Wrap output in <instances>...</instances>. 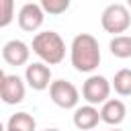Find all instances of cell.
I'll return each instance as SVG.
<instances>
[{
    "instance_id": "3957f363",
    "label": "cell",
    "mask_w": 131,
    "mask_h": 131,
    "mask_svg": "<svg viewBox=\"0 0 131 131\" xmlns=\"http://www.w3.org/2000/svg\"><path fill=\"white\" fill-rule=\"evenodd\" d=\"M100 25L106 33H111L113 37H119L123 35L129 27H131V12L127 8V4H121V2H115V4H108L102 14H100Z\"/></svg>"
},
{
    "instance_id": "9a60e30c",
    "label": "cell",
    "mask_w": 131,
    "mask_h": 131,
    "mask_svg": "<svg viewBox=\"0 0 131 131\" xmlns=\"http://www.w3.org/2000/svg\"><path fill=\"white\" fill-rule=\"evenodd\" d=\"M41 8H43V12H49V14L57 16V14H63L70 8V0H43Z\"/></svg>"
},
{
    "instance_id": "ba28073f",
    "label": "cell",
    "mask_w": 131,
    "mask_h": 131,
    "mask_svg": "<svg viewBox=\"0 0 131 131\" xmlns=\"http://www.w3.org/2000/svg\"><path fill=\"white\" fill-rule=\"evenodd\" d=\"M25 82L33 88V90H37V92H41V90H47L49 86H51V68L47 66V63H43V61H33V63H29L27 68H25Z\"/></svg>"
},
{
    "instance_id": "30bf717a",
    "label": "cell",
    "mask_w": 131,
    "mask_h": 131,
    "mask_svg": "<svg viewBox=\"0 0 131 131\" xmlns=\"http://www.w3.org/2000/svg\"><path fill=\"white\" fill-rule=\"evenodd\" d=\"M72 121H74L76 129H80V131H92V129L98 125V121H102V119H100V111H98L96 106H92V104H82V106H78V108L74 111Z\"/></svg>"
},
{
    "instance_id": "4fadbf2b",
    "label": "cell",
    "mask_w": 131,
    "mask_h": 131,
    "mask_svg": "<svg viewBox=\"0 0 131 131\" xmlns=\"http://www.w3.org/2000/svg\"><path fill=\"white\" fill-rule=\"evenodd\" d=\"M108 49L115 57L119 59H127L131 57V37L129 35H119V37H113L111 43H108Z\"/></svg>"
},
{
    "instance_id": "8992f818",
    "label": "cell",
    "mask_w": 131,
    "mask_h": 131,
    "mask_svg": "<svg viewBox=\"0 0 131 131\" xmlns=\"http://www.w3.org/2000/svg\"><path fill=\"white\" fill-rule=\"evenodd\" d=\"M27 86L25 80L16 74H0V96L4 104H18L25 100Z\"/></svg>"
},
{
    "instance_id": "9c48e42d",
    "label": "cell",
    "mask_w": 131,
    "mask_h": 131,
    "mask_svg": "<svg viewBox=\"0 0 131 131\" xmlns=\"http://www.w3.org/2000/svg\"><path fill=\"white\" fill-rule=\"evenodd\" d=\"M29 57H31V47L20 39H10L2 47V59L8 66H25L29 63Z\"/></svg>"
},
{
    "instance_id": "7c38bea8",
    "label": "cell",
    "mask_w": 131,
    "mask_h": 131,
    "mask_svg": "<svg viewBox=\"0 0 131 131\" xmlns=\"http://www.w3.org/2000/svg\"><path fill=\"white\" fill-rule=\"evenodd\" d=\"M35 129H37L35 117L25 113V111L10 115V119L6 123V131H35Z\"/></svg>"
},
{
    "instance_id": "5b68a950",
    "label": "cell",
    "mask_w": 131,
    "mask_h": 131,
    "mask_svg": "<svg viewBox=\"0 0 131 131\" xmlns=\"http://www.w3.org/2000/svg\"><path fill=\"white\" fill-rule=\"evenodd\" d=\"M49 96H51V100H53V104H57L59 108H78V100H80V92H78V88L72 84V82H68V80H63V78H59V80H53L51 82V86H49Z\"/></svg>"
},
{
    "instance_id": "8fae6325",
    "label": "cell",
    "mask_w": 131,
    "mask_h": 131,
    "mask_svg": "<svg viewBox=\"0 0 131 131\" xmlns=\"http://www.w3.org/2000/svg\"><path fill=\"white\" fill-rule=\"evenodd\" d=\"M125 117H127V106H125V102L119 100V98H108V100L100 106V119H102L106 125L117 127V125H121V123L125 121Z\"/></svg>"
},
{
    "instance_id": "6da1fadb",
    "label": "cell",
    "mask_w": 131,
    "mask_h": 131,
    "mask_svg": "<svg viewBox=\"0 0 131 131\" xmlns=\"http://www.w3.org/2000/svg\"><path fill=\"white\" fill-rule=\"evenodd\" d=\"M70 61L76 72L92 74L100 66V47L96 37H92L90 33L76 35L70 45Z\"/></svg>"
},
{
    "instance_id": "277c9868",
    "label": "cell",
    "mask_w": 131,
    "mask_h": 131,
    "mask_svg": "<svg viewBox=\"0 0 131 131\" xmlns=\"http://www.w3.org/2000/svg\"><path fill=\"white\" fill-rule=\"evenodd\" d=\"M111 88H113V84H111L104 76L92 74V76H88L86 82L82 84V96H84V100H86L88 104H92V106L104 104V102L108 100V96H111Z\"/></svg>"
},
{
    "instance_id": "5bb4252c",
    "label": "cell",
    "mask_w": 131,
    "mask_h": 131,
    "mask_svg": "<svg viewBox=\"0 0 131 131\" xmlns=\"http://www.w3.org/2000/svg\"><path fill=\"white\" fill-rule=\"evenodd\" d=\"M115 92L119 96H131V70L129 68H123L115 74V78L111 80Z\"/></svg>"
},
{
    "instance_id": "e0dca14e",
    "label": "cell",
    "mask_w": 131,
    "mask_h": 131,
    "mask_svg": "<svg viewBox=\"0 0 131 131\" xmlns=\"http://www.w3.org/2000/svg\"><path fill=\"white\" fill-rule=\"evenodd\" d=\"M43 131H61V129H57V127H47V129H43Z\"/></svg>"
},
{
    "instance_id": "d6986e66",
    "label": "cell",
    "mask_w": 131,
    "mask_h": 131,
    "mask_svg": "<svg viewBox=\"0 0 131 131\" xmlns=\"http://www.w3.org/2000/svg\"><path fill=\"white\" fill-rule=\"evenodd\" d=\"M111 131H123V129H117V127H115V129H111Z\"/></svg>"
},
{
    "instance_id": "ac0fdd59",
    "label": "cell",
    "mask_w": 131,
    "mask_h": 131,
    "mask_svg": "<svg viewBox=\"0 0 131 131\" xmlns=\"http://www.w3.org/2000/svg\"><path fill=\"white\" fill-rule=\"evenodd\" d=\"M127 8H129V10H131V0H129V2H127Z\"/></svg>"
},
{
    "instance_id": "2e32d148",
    "label": "cell",
    "mask_w": 131,
    "mask_h": 131,
    "mask_svg": "<svg viewBox=\"0 0 131 131\" xmlns=\"http://www.w3.org/2000/svg\"><path fill=\"white\" fill-rule=\"evenodd\" d=\"M14 18V2L12 0H0V27H8Z\"/></svg>"
},
{
    "instance_id": "7a4b0ae2",
    "label": "cell",
    "mask_w": 131,
    "mask_h": 131,
    "mask_svg": "<svg viewBox=\"0 0 131 131\" xmlns=\"http://www.w3.org/2000/svg\"><path fill=\"white\" fill-rule=\"evenodd\" d=\"M33 53L47 66H57L66 57V43L59 33L55 31H41L33 37L31 43Z\"/></svg>"
},
{
    "instance_id": "52a82bcc",
    "label": "cell",
    "mask_w": 131,
    "mask_h": 131,
    "mask_svg": "<svg viewBox=\"0 0 131 131\" xmlns=\"http://www.w3.org/2000/svg\"><path fill=\"white\" fill-rule=\"evenodd\" d=\"M16 20H18V27H20L23 31L35 33V31L41 29V25H43V20H45V12H43L41 4H37V2H27V4L20 6Z\"/></svg>"
}]
</instances>
